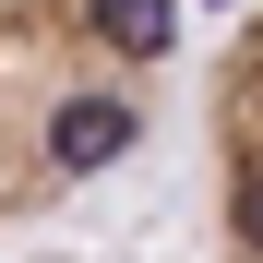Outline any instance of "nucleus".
<instances>
[{
  "label": "nucleus",
  "mask_w": 263,
  "mask_h": 263,
  "mask_svg": "<svg viewBox=\"0 0 263 263\" xmlns=\"http://www.w3.org/2000/svg\"><path fill=\"white\" fill-rule=\"evenodd\" d=\"M167 36L180 0H0V228L144 144Z\"/></svg>",
  "instance_id": "obj_1"
},
{
  "label": "nucleus",
  "mask_w": 263,
  "mask_h": 263,
  "mask_svg": "<svg viewBox=\"0 0 263 263\" xmlns=\"http://www.w3.org/2000/svg\"><path fill=\"white\" fill-rule=\"evenodd\" d=\"M203 144H215L228 263H263V12H239L228 48H215V72H203Z\"/></svg>",
  "instance_id": "obj_2"
}]
</instances>
